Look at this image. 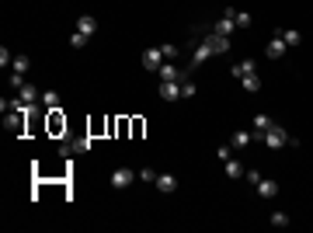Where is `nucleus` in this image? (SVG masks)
I'll return each mask as SVG.
<instances>
[{
    "mask_svg": "<svg viewBox=\"0 0 313 233\" xmlns=\"http://www.w3.org/2000/svg\"><path fill=\"white\" fill-rule=\"evenodd\" d=\"M136 177H139V174L133 171V167H118V171H112V177H108V181H112V188H129Z\"/></svg>",
    "mask_w": 313,
    "mask_h": 233,
    "instance_id": "nucleus-3",
    "label": "nucleus"
},
{
    "mask_svg": "<svg viewBox=\"0 0 313 233\" xmlns=\"http://www.w3.org/2000/svg\"><path fill=\"white\" fill-rule=\"evenodd\" d=\"M223 171H226V177H240V174H244V164L230 157V160H223Z\"/></svg>",
    "mask_w": 313,
    "mask_h": 233,
    "instance_id": "nucleus-18",
    "label": "nucleus"
},
{
    "mask_svg": "<svg viewBox=\"0 0 313 233\" xmlns=\"http://www.w3.org/2000/svg\"><path fill=\"white\" fill-rule=\"evenodd\" d=\"M77 32H80V35H87V39H91V35L98 32V18H91V14H84V18H77Z\"/></svg>",
    "mask_w": 313,
    "mask_h": 233,
    "instance_id": "nucleus-10",
    "label": "nucleus"
},
{
    "mask_svg": "<svg viewBox=\"0 0 313 233\" xmlns=\"http://www.w3.org/2000/svg\"><path fill=\"white\" fill-rule=\"evenodd\" d=\"M275 35H282V39H285V45H303V35H299V32H296V28H275Z\"/></svg>",
    "mask_w": 313,
    "mask_h": 233,
    "instance_id": "nucleus-12",
    "label": "nucleus"
},
{
    "mask_svg": "<svg viewBox=\"0 0 313 233\" xmlns=\"http://www.w3.org/2000/svg\"><path fill=\"white\" fill-rule=\"evenodd\" d=\"M247 73H254V59H244V63H237V66H233V77L237 80H244Z\"/></svg>",
    "mask_w": 313,
    "mask_h": 233,
    "instance_id": "nucleus-21",
    "label": "nucleus"
},
{
    "mask_svg": "<svg viewBox=\"0 0 313 233\" xmlns=\"http://www.w3.org/2000/svg\"><path fill=\"white\" fill-rule=\"evenodd\" d=\"M254 129H240V133H233V139H230V146H233V150H244V146H251V143H254Z\"/></svg>",
    "mask_w": 313,
    "mask_h": 233,
    "instance_id": "nucleus-8",
    "label": "nucleus"
},
{
    "mask_svg": "<svg viewBox=\"0 0 313 233\" xmlns=\"http://www.w3.org/2000/svg\"><path fill=\"white\" fill-rule=\"evenodd\" d=\"M226 14L233 18L237 28H247V24H251V14H247V11H233V7H226Z\"/></svg>",
    "mask_w": 313,
    "mask_h": 233,
    "instance_id": "nucleus-17",
    "label": "nucleus"
},
{
    "mask_svg": "<svg viewBox=\"0 0 313 233\" xmlns=\"http://www.w3.org/2000/svg\"><path fill=\"white\" fill-rule=\"evenodd\" d=\"M153 185H156V188H160L164 195H171V192L177 188V177H174V174H156V181H153Z\"/></svg>",
    "mask_w": 313,
    "mask_h": 233,
    "instance_id": "nucleus-13",
    "label": "nucleus"
},
{
    "mask_svg": "<svg viewBox=\"0 0 313 233\" xmlns=\"http://www.w3.org/2000/svg\"><path fill=\"white\" fill-rule=\"evenodd\" d=\"M240 84H244V91H247V94H257V91H261V77H257V73H247Z\"/></svg>",
    "mask_w": 313,
    "mask_h": 233,
    "instance_id": "nucleus-20",
    "label": "nucleus"
},
{
    "mask_svg": "<svg viewBox=\"0 0 313 233\" xmlns=\"http://www.w3.org/2000/svg\"><path fill=\"white\" fill-rule=\"evenodd\" d=\"M268 56L272 59L285 56V39H282V35H272V42H268Z\"/></svg>",
    "mask_w": 313,
    "mask_h": 233,
    "instance_id": "nucleus-14",
    "label": "nucleus"
},
{
    "mask_svg": "<svg viewBox=\"0 0 313 233\" xmlns=\"http://www.w3.org/2000/svg\"><path fill=\"white\" fill-rule=\"evenodd\" d=\"M164 66V53L160 49H146L143 53V70H160Z\"/></svg>",
    "mask_w": 313,
    "mask_h": 233,
    "instance_id": "nucleus-5",
    "label": "nucleus"
},
{
    "mask_svg": "<svg viewBox=\"0 0 313 233\" xmlns=\"http://www.w3.org/2000/svg\"><path fill=\"white\" fill-rule=\"evenodd\" d=\"M24 115H28V112H14V108H11V112H7V115H4V125H7V129H11V133H24Z\"/></svg>",
    "mask_w": 313,
    "mask_h": 233,
    "instance_id": "nucleus-4",
    "label": "nucleus"
},
{
    "mask_svg": "<svg viewBox=\"0 0 313 233\" xmlns=\"http://www.w3.org/2000/svg\"><path fill=\"white\" fill-rule=\"evenodd\" d=\"M42 105H45L49 112H59V94L56 91H42Z\"/></svg>",
    "mask_w": 313,
    "mask_h": 233,
    "instance_id": "nucleus-22",
    "label": "nucleus"
},
{
    "mask_svg": "<svg viewBox=\"0 0 313 233\" xmlns=\"http://www.w3.org/2000/svg\"><path fill=\"white\" fill-rule=\"evenodd\" d=\"M160 53H164V59H174V56H177V45H171V42H167V45H160Z\"/></svg>",
    "mask_w": 313,
    "mask_h": 233,
    "instance_id": "nucleus-28",
    "label": "nucleus"
},
{
    "mask_svg": "<svg viewBox=\"0 0 313 233\" xmlns=\"http://www.w3.org/2000/svg\"><path fill=\"white\" fill-rule=\"evenodd\" d=\"M216 153H219V160H230V157H233V146H219Z\"/></svg>",
    "mask_w": 313,
    "mask_h": 233,
    "instance_id": "nucleus-31",
    "label": "nucleus"
},
{
    "mask_svg": "<svg viewBox=\"0 0 313 233\" xmlns=\"http://www.w3.org/2000/svg\"><path fill=\"white\" fill-rule=\"evenodd\" d=\"M18 97L24 101V105H35V97H42V94H35V87H32V84H21V87H18Z\"/></svg>",
    "mask_w": 313,
    "mask_h": 233,
    "instance_id": "nucleus-19",
    "label": "nucleus"
},
{
    "mask_svg": "<svg viewBox=\"0 0 313 233\" xmlns=\"http://www.w3.org/2000/svg\"><path fill=\"white\" fill-rule=\"evenodd\" d=\"M244 177H247L251 185H257V181H261V171H257V167H251V171H244Z\"/></svg>",
    "mask_w": 313,
    "mask_h": 233,
    "instance_id": "nucleus-30",
    "label": "nucleus"
},
{
    "mask_svg": "<svg viewBox=\"0 0 313 233\" xmlns=\"http://www.w3.org/2000/svg\"><path fill=\"white\" fill-rule=\"evenodd\" d=\"M272 226H278V230L289 226V216H285V213H272Z\"/></svg>",
    "mask_w": 313,
    "mask_h": 233,
    "instance_id": "nucleus-25",
    "label": "nucleus"
},
{
    "mask_svg": "<svg viewBox=\"0 0 313 233\" xmlns=\"http://www.w3.org/2000/svg\"><path fill=\"white\" fill-rule=\"evenodd\" d=\"M11 70H14V77H24V70H28V56H14Z\"/></svg>",
    "mask_w": 313,
    "mask_h": 233,
    "instance_id": "nucleus-23",
    "label": "nucleus"
},
{
    "mask_svg": "<svg viewBox=\"0 0 313 233\" xmlns=\"http://www.w3.org/2000/svg\"><path fill=\"white\" fill-rule=\"evenodd\" d=\"M254 188H257V198H275V195H278V181H272V177H261Z\"/></svg>",
    "mask_w": 313,
    "mask_h": 233,
    "instance_id": "nucleus-7",
    "label": "nucleus"
},
{
    "mask_svg": "<svg viewBox=\"0 0 313 233\" xmlns=\"http://www.w3.org/2000/svg\"><path fill=\"white\" fill-rule=\"evenodd\" d=\"M70 45H73V49H84V45H87V35L73 32V35H70Z\"/></svg>",
    "mask_w": 313,
    "mask_h": 233,
    "instance_id": "nucleus-26",
    "label": "nucleus"
},
{
    "mask_svg": "<svg viewBox=\"0 0 313 233\" xmlns=\"http://www.w3.org/2000/svg\"><path fill=\"white\" fill-rule=\"evenodd\" d=\"M136 174H139V181H156V171H150V167H143Z\"/></svg>",
    "mask_w": 313,
    "mask_h": 233,
    "instance_id": "nucleus-29",
    "label": "nucleus"
},
{
    "mask_svg": "<svg viewBox=\"0 0 313 233\" xmlns=\"http://www.w3.org/2000/svg\"><path fill=\"white\" fill-rule=\"evenodd\" d=\"M261 143H265L268 150H282L285 143H289V146H296L299 139H293V136H289V133H285V129H278V125H272L268 133H261Z\"/></svg>",
    "mask_w": 313,
    "mask_h": 233,
    "instance_id": "nucleus-1",
    "label": "nucleus"
},
{
    "mask_svg": "<svg viewBox=\"0 0 313 233\" xmlns=\"http://www.w3.org/2000/svg\"><path fill=\"white\" fill-rule=\"evenodd\" d=\"M11 63H14V56H11V53H7V45H4V49H0V66H4V70H7V66H11Z\"/></svg>",
    "mask_w": 313,
    "mask_h": 233,
    "instance_id": "nucleus-27",
    "label": "nucleus"
},
{
    "mask_svg": "<svg viewBox=\"0 0 313 233\" xmlns=\"http://www.w3.org/2000/svg\"><path fill=\"white\" fill-rule=\"evenodd\" d=\"M233 28H237V24H233V18H230V14H223V18H219V21L213 24V32H216V35H226V39L233 35Z\"/></svg>",
    "mask_w": 313,
    "mask_h": 233,
    "instance_id": "nucleus-11",
    "label": "nucleus"
},
{
    "mask_svg": "<svg viewBox=\"0 0 313 233\" xmlns=\"http://www.w3.org/2000/svg\"><path fill=\"white\" fill-rule=\"evenodd\" d=\"M202 42H209V45H213L216 56H226V53H230V39H226V35H216L213 28H209V32H202Z\"/></svg>",
    "mask_w": 313,
    "mask_h": 233,
    "instance_id": "nucleus-2",
    "label": "nucleus"
},
{
    "mask_svg": "<svg viewBox=\"0 0 313 233\" xmlns=\"http://www.w3.org/2000/svg\"><path fill=\"white\" fill-rule=\"evenodd\" d=\"M216 56V49L209 45V42H198L195 45V56H192V66H198V63H205V59H213Z\"/></svg>",
    "mask_w": 313,
    "mask_h": 233,
    "instance_id": "nucleus-9",
    "label": "nucleus"
},
{
    "mask_svg": "<svg viewBox=\"0 0 313 233\" xmlns=\"http://www.w3.org/2000/svg\"><path fill=\"white\" fill-rule=\"evenodd\" d=\"M160 97L164 101H177L181 97V80H164L160 84Z\"/></svg>",
    "mask_w": 313,
    "mask_h": 233,
    "instance_id": "nucleus-6",
    "label": "nucleus"
},
{
    "mask_svg": "<svg viewBox=\"0 0 313 233\" xmlns=\"http://www.w3.org/2000/svg\"><path fill=\"white\" fill-rule=\"evenodd\" d=\"M272 125H275V122H272L268 115H254V122H251V129H254V136H257V139H261V133H268Z\"/></svg>",
    "mask_w": 313,
    "mask_h": 233,
    "instance_id": "nucleus-16",
    "label": "nucleus"
},
{
    "mask_svg": "<svg viewBox=\"0 0 313 233\" xmlns=\"http://www.w3.org/2000/svg\"><path fill=\"white\" fill-rule=\"evenodd\" d=\"M156 73H160V80H181V70H177L171 59H164V66H160Z\"/></svg>",
    "mask_w": 313,
    "mask_h": 233,
    "instance_id": "nucleus-15",
    "label": "nucleus"
},
{
    "mask_svg": "<svg viewBox=\"0 0 313 233\" xmlns=\"http://www.w3.org/2000/svg\"><path fill=\"white\" fill-rule=\"evenodd\" d=\"M192 94H195V84L188 77H181V97H192Z\"/></svg>",
    "mask_w": 313,
    "mask_h": 233,
    "instance_id": "nucleus-24",
    "label": "nucleus"
}]
</instances>
